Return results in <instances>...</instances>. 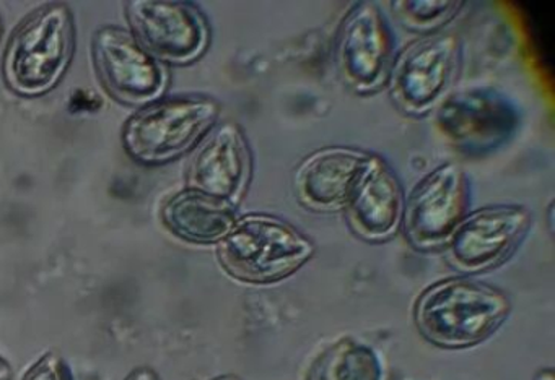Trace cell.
<instances>
[{
    "label": "cell",
    "instance_id": "1",
    "mask_svg": "<svg viewBox=\"0 0 555 380\" xmlns=\"http://www.w3.org/2000/svg\"><path fill=\"white\" fill-rule=\"evenodd\" d=\"M512 312L508 294L469 276L428 286L414 307L418 333L443 350H464L492 337Z\"/></svg>",
    "mask_w": 555,
    "mask_h": 380
},
{
    "label": "cell",
    "instance_id": "2",
    "mask_svg": "<svg viewBox=\"0 0 555 380\" xmlns=\"http://www.w3.org/2000/svg\"><path fill=\"white\" fill-rule=\"evenodd\" d=\"M219 260L227 273L249 285L288 278L313 257L314 246L304 233L281 218L249 213L238 218L219 243Z\"/></svg>",
    "mask_w": 555,
    "mask_h": 380
},
{
    "label": "cell",
    "instance_id": "3",
    "mask_svg": "<svg viewBox=\"0 0 555 380\" xmlns=\"http://www.w3.org/2000/svg\"><path fill=\"white\" fill-rule=\"evenodd\" d=\"M74 48L76 26L69 6L48 3L12 35L5 49V81L24 96L47 93L69 68Z\"/></svg>",
    "mask_w": 555,
    "mask_h": 380
},
{
    "label": "cell",
    "instance_id": "4",
    "mask_svg": "<svg viewBox=\"0 0 555 380\" xmlns=\"http://www.w3.org/2000/svg\"><path fill=\"white\" fill-rule=\"evenodd\" d=\"M220 106L204 96H178L149 104L128 120L122 145L142 165H164L190 152L216 126Z\"/></svg>",
    "mask_w": 555,
    "mask_h": 380
},
{
    "label": "cell",
    "instance_id": "5",
    "mask_svg": "<svg viewBox=\"0 0 555 380\" xmlns=\"http://www.w3.org/2000/svg\"><path fill=\"white\" fill-rule=\"evenodd\" d=\"M521 122L512 97L492 88L448 93L437 104L435 126L464 155L483 156L505 146Z\"/></svg>",
    "mask_w": 555,
    "mask_h": 380
},
{
    "label": "cell",
    "instance_id": "6",
    "mask_svg": "<svg viewBox=\"0 0 555 380\" xmlns=\"http://www.w3.org/2000/svg\"><path fill=\"white\" fill-rule=\"evenodd\" d=\"M470 185L453 161L441 162L405 197L402 227L405 239L421 252L443 249L469 213Z\"/></svg>",
    "mask_w": 555,
    "mask_h": 380
},
{
    "label": "cell",
    "instance_id": "7",
    "mask_svg": "<svg viewBox=\"0 0 555 380\" xmlns=\"http://www.w3.org/2000/svg\"><path fill=\"white\" fill-rule=\"evenodd\" d=\"M460 38L428 32L395 55L388 74L392 101L409 114H424L443 100L457 74Z\"/></svg>",
    "mask_w": 555,
    "mask_h": 380
},
{
    "label": "cell",
    "instance_id": "8",
    "mask_svg": "<svg viewBox=\"0 0 555 380\" xmlns=\"http://www.w3.org/2000/svg\"><path fill=\"white\" fill-rule=\"evenodd\" d=\"M392 61L395 35L382 6L353 3L337 31L336 64L344 83L357 93H372L388 80Z\"/></svg>",
    "mask_w": 555,
    "mask_h": 380
},
{
    "label": "cell",
    "instance_id": "9",
    "mask_svg": "<svg viewBox=\"0 0 555 380\" xmlns=\"http://www.w3.org/2000/svg\"><path fill=\"white\" fill-rule=\"evenodd\" d=\"M531 227L521 205H490L469 211L448 243L450 262L463 273L495 268L516 252Z\"/></svg>",
    "mask_w": 555,
    "mask_h": 380
},
{
    "label": "cell",
    "instance_id": "10",
    "mask_svg": "<svg viewBox=\"0 0 555 380\" xmlns=\"http://www.w3.org/2000/svg\"><path fill=\"white\" fill-rule=\"evenodd\" d=\"M93 61L100 80L125 104H145L160 96L167 75L132 32L103 26L93 36Z\"/></svg>",
    "mask_w": 555,
    "mask_h": 380
},
{
    "label": "cell",
    "instance_id": "11",
    "mask_svg": "<svg viewBox=\"0 0 555 380\" xmlns=\"http://www.w3.org/2000/svg\"><path fill=\"white\" fill-rule=\"evenodd\" d=\"M126 10L135 38L152 57L188 64L206 51L209 26L193 3L138 0Z\"/></svg>",
    "mask_w": 555,
    "mask_h": 380
},
{
    "label": "cell",
    "instance_id": "12",
    "mask_svg": "<svg viewBox=\"0 0 555 380\" xmlns=\"http://www.w3.org/2000/svg\"><path fill=\"white\" fill-rule=\"evenodd\" d=\"M404 204V188L392 166L382 156L369 155L344 211L357 236L383 243L398 233Z\"/></svg>",
    "mask_w": 555,
    "mask_h": 380
},
{
    "label": "cell",
    "instance_id": "13",
    "mask_svg": "<svg viewBox=\"0 0 555 380\" xmlns=\"http://www.w3.org/2000/svg\"><path fill=\"white\" fill-rule=\"evenodd\" d=\"M253 156L242 127L223 122L210 130L194 155L190 188L235 204L251 179Z\"/></svg>",
    "mask_w": 555,
    "mask_h": 380
},
{
    "label": "cell",
    "instance_id": "14",
    "mask_svg": "<svg viewBox=\"0 0 555 380\" xmlns=\"http://www.w3.org/2000/svg\"><path fill=\"white\" fill-rule=\"evenodd\" d=\"M369 155L349 146H326L305 156L294 172L298 200L311 210H344Z\"/></svg>",
    "mask_w": 555,
    "mask_h": 380
},
{
    "label": "cell",
    "instance_id": "15",
    "mask_svg": "<svg viewBox=\"0 0 555 380\" xmlns=\"http://www.w3.org/2000/svg\"><path fill=\"white\" fill-rule=\"evenodd\" d=\"M168 230L193 244H219L235 227V207L222 198L188 188L175 195L164 208Z\"/></svg>",
    "mask_w": 555,
    "mask_h": 380
},
{
    "label": "cell",
    "instance_id": "16",
    "mask_svg": "<svg viewBox=\"0 0 555 380\" xmlns=\"http://www.w3.org/2000/svg\"><path fill=\"white\" fill-rule=\"evenodd\" d=\"M378 354L356 338L331 344L311 364L307 380H382Z\"/></svg>",
    "mask_w": 555,
    "mask_h": 380
},
{
    "label": "cell",
    "instance_id": "17",
    "mask_svg": "<svg viewBox=\"0 0 555 380\" xmlns=\"http://www.w3.org/2000/svg\"><path fill=\"white\" fill-rule=\"evenodd\" d=\"M389 6L405 28L427 32L447 25L463 9L464 3L450 0H398Z\"/></svg>",
    "mask_w": 555,
    "mask_h": 380
},
{
    "label": "cell",
    "instance_id": "18",
    "mask_svg": "<svg viewBox=\"0 0 555 380\" xmlns=\"http://www.w3.org/2000/svg\"><path fill=\"white\" fill-rule=\"evenodd\" d=\"M22 380H74L69 364L57 353H47L30 367Z\"/></svg>",
    "mask_w": 555,
    "mask_h": 380
},
{
    "label": "cell",
    "instance_id": "19",
    "mask_svg": "<svg viewBox=\"0 0 555 380\" xmlns=\"http://www.w3.org/2000/svg\"><path fill=\"white\" fill-rule=\"evenodd\" d=\"M125 380H162L151 367H138Z\"/></svg>",
    "mask_w": 555,
    "mask_h": 380
},
{
    "label": "cell",
    "instance_id": "20",
    "mask_svg": "<svg viewBox=\"0 0 555 380\" xmlns=\"http://www.w3.org/2000/svg\"><path fill=\"white\" fill-rule=\"evenodd\" d=\"M0 380H14V370L2 356H0Z\"/></svg>",
    "mask_w": 555,
    "mask_h": 380
},
{
    "label": "cell",
    "instance_id": "21",
    "mask_svg": "<svg viewBox=\"0 0 555 380\" xmlns=\"http://www.w3.org/2000/svg\"><path fill=\"white\" fill-rule=\"evenodd\" d=\"M532 380H555L554 369L552 367H542L535 372L534 379Z\"/></svg>",
    "mask_w": 555,
    "mask_h": 380
},
{
    "label": "cell",
    "instance_id": "22",
    "mask_svg": "<svg viewBox=\"0 0 555 380\" xmlns=\"http://www.w3.org/2000/svg\"><path fill=\"white\" fill-rule=\"evenodd\" d=\"M212 380H243V379H240L238 376H233V374H227V376H219Z\"/></svg>",
    "mask_w": 555,
    "mask_h": 380
}]
</instances>
